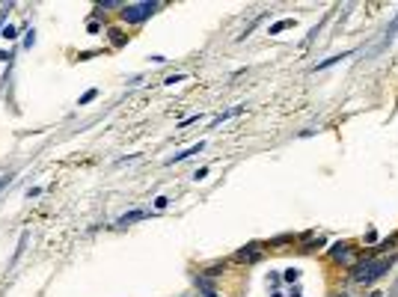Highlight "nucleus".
<instances>
[{
  "mask_svg": "<svg viewBox=\"0 0 398 297\" xmlns=\"http://www.w3.org/2000/svg\"><path fill=\"white\" fill-rule=\"evenodd\" d=\"M262 244L259 241H252V244H247V247H241L238 253H235V262H241V265H252V262H259L262 258Z\"/></svg>",
  "mask_w": 398,
  "mask_h": 297,
  "instance_id": "obj_3",
  "label": "nucleus"
},
{
  "mask_svg": "<svg viewBox=\"0 0 398 297\" xmlns=\"http://www.w3.org/2000/svg\"><path fill=\"white\" fill-rule=\"evenodd\" d=\"M369 297H383V294H380V291H372V294H369Z\"/></svg>",
  "mask_w": 398,
  "mask_h": 297,
  "instance_id": "obj_25",
  "label": "nucleus"
},
{
  "mask_svg": "<svg viewBox=\"0 0 398 297\" xmlns=\"http://www.w3.org/2000/svg\"><path fill=\"white\" fill-rule=\"evenodd\" d=\"M196 291H199L202 297H217V288H214V282H211L208 276H199V279H196Z\"/></svg>",
  "mask_w": 398,
  "mask_h": 297,
  "instance_id": "obj_7",
  "label": "nucleus"
},
{
  "mask_svg": "<svg viewBox=\"0 0 398 297\" xmlns=\"http://www.w3.org/2000/svg\"><path fill=\"white\" fill-rule=\"evenodd\" d=\"M238 113H244V107H232V110H223L220 116H214V119H211V125H220V122H226V119H232V116H238Z\"/></svg>",
  "mask_w": 398,
  "mask_h": 297,
  "instance_id": "obj_9",
  "label": "nucleus"
},
{
  "mask_svg": "<svg viewBox=\"0 0 398 297\" xmlns=\"http://www.w3.org/2000/svg\"><path fill=\"white\" fill-rule=\"evenodd\" d=\"M178 81H185V78H182V74H169V78H167L164 84H167V86H172V84H178Z\"/></svg>",
  "mask_w": 398,
  "mask_h": 297,
  "instance_id": "obj_18",
  "label": "nucleus"
},
{
  "mask_svg": "<svg viewBox=\"0 0 398 297\" xmlns=\"http://www.w3.org/2000/svg\"><path fill=\"white\" fill-rule=\"evenodd\" d=\"M330 258L336 265H348L351 262V244L348 241H336L333 247H330Z\"/></svg>",
  "mask_w": 398,
  "mask_h": 297,
  "instance_id": "obj_4",
  "label": "nucleus"
},
{
  "mask_svg": "<svg viewBox=\"0 0 398 297\" xmlns=\"http://www.w3.org/2000/svg\"><path fill=\"white\" fill-rule=\"evenodd\" d=\"M107 36H110V42H113V45H125V42H128V39H125V33H122V30H116V27H113V30H107Z\"/></svg>",
  "mask_w": 398,
  "mask_h": 297,
  "instance_id": "obj_11",
  "label": "nucleus"
},
{
  "mask_svg": "<svg viewBox=\"0 0 398 297\" xmlns=\"http://www.w3.org/2000/svg\"><path fill=\"white\" fill-rule=\"evenodd\" d=\"M288 241H294V235H282V238H276V241H273V247H279V244H288Z\"/></svg>",
  "mask_w": 398,
  "mask_h": 297,
  "instance_id": "obj_19",
  "label": "nucleus"
},
{
  "mask_svg": "<svg viewBox=\"0 0 398 297\" xmlns=\"http://www.w3.org/2000/svg\"><path fill=\"white\" fill-rule=\"evenodd\" d=\"M33 42H36V33L27 30V36H24V48H33Z\"/></svg>",
  "mask_w": 398,
  "mask_h": 297,
  "instance_id": "obj_15",
  "label": "nucleus"
},
{
  "mask_svg": "<svg viewBox=\"0 0 398 297\" xmlns=\"http://www.w3.org/2000/svg\"><path fill=\"white\" fill-rule=\"evenodd\" d=\"M95 95H98V89H89V92H84L78 98V104H89V101H95Z\"/></svg>",
  "mask_w": 398,
  "mask_h": 297,
  "instance_id": "obj_13",
  "label": "nucleus"
},
{
  "mask_svg": "<svg viewBox=\"0 0 398 297\" xmlns=\"http://www.w3.org/2000/svg\"><path fill=\"white\" fill-rule=\"evenodd\" d=\"M146 214H149V211H140V208H137V211H128V214H122V217L116 220V226H119V229H125V226H131V223L143 220V217H146Z\"/></svg>",
  "mask_w": 398,
  "mask_h": 297,
  "instance_id": "obj_6",
  "label": "nucleus"
},
{
  "mask_svg": "<svg viewBox=\"0 0 398 297\" xmlns=\"http://www.w3.org/2000/svg\"><path fill=\"white\" fill-rule=\"evenodd\" d=\"M336 297H351V294H336Z\"/></svg>",
  "mask_w": 398,
  "mask_h": 297,
  "instance_id": "obj_26",
  "label": "nucleus"
},
{
  "mask_svg": "<svg viewBox=\"0 0 398 297\" xmlns=\"http://www.w3.org/2000/svg\"><path fill=\"white\" fill-rule=\"evenodd\" d=\"M351 54H333V57H327V60H321V63H315L312 65V71H324V68H330V65H336V63H342V60H348Z\"/></svg>",
  "mask_w": 398,
  "mask_h": 297,
  "instance_id": "obj_8",
  "label": "nucleus"
},
{
  "mask_svg": "<svg viewBox=\"0 0 398 297\" xmlns=\"http://www.w3.org/2000/svg\"><path fill=\"white\" fill-rule=\"evenodd\" d=\"M395 262L392 255H383V258H375V255H366L363 262H359L354 271H351V279L354 282H363V285H372V282H377L386 271H389V265Z\"/></svg>",
  "mask_w": 398,
  "mask_h": 297,
  "instance_id": "obj_1",
  "label": "nucleus"
},
{
  "mask_svg": "<svg viewBox=\"0 0 398 297\" xmlns=\"http://www.w3.org/2000/svg\"><path fill=\"white\" fill-rule=\"evenodd\" d=\"M158 12V3H125L122 6V21L125 24H143Z\"/></svg>",
  "mask_w": 398,
  "mask_h": 297,
  "instance_id": "obj_2",
  "label": "nucleus"
},
{
  "mask_svg": "<svg viewBox=\"0 0 398 297\" xmlns=\"http://www.w3.org/2000/svg\"><path fill=\"white\" fill-rule=\"evenodd\" d=\"M27 238H30V235H27V232H21V241H18V250H15V255H12V265H15V262H18V258H21V253H24V247H27Z\"/></svg>",
  "mask_w": 398,
  "mask_h": 297,
  "instance_id": "obj_12",
  "label": "nucleus"
},
{
  "mask_svg": "<svg viewBox=\"0 0 398 297\" xmlns=\"http://www.w3.org/2000/svg\"><path fill=\"white\" fill-rule=\"evenodd\" d=\"M297 24V18H285V21H276V24H271V36H276V33H282V30H288V27H294Z\"/></svg>",
  "mask_w": 398,
  "mask_h": 297,
  "instance_id": "obj_10",
  "label": "nucleus"
},
{
  "mask_svg": "<svg viewBox=\"0 0 398 297\" xmlns=\"http://www.w3.org/2000/svg\"><path fill=\"white\" fill-rule=\"evenodd\" d=\"M202 119V113H196V116H188V119H182V128H188V125H193V122H199Z\"/></svg>",
  "mask_w": 398,
  "mask_h": 297,
  "instance_id": "obj_16",
  "label": "nucleus"
},
{
  "mask_svg": "<svg viewBox=\"0 0 398 297\" xmlns=\"http://www.w3.org/2000/svg\"><path fill=\"white\" fill-rule=\"evenodd\" d=\"M205 175H208V170H205V167H202V170H196V172H193V178H196V181H199V178H205Z\"/></svg>",
  "mask_w": 398,
  "mask_h": 297,
  "instance_id": "obj_21",
  "label": "nucleus"
},
{
  "mask_svg": "<svg viewBox=\"0 0 398 297\" xmlns=\"http://www.w3.org/2000/svg\"><path fill=\"white\" fill-rule=\"evenodd\" d=\"M202 148H205V143L199 140V143H193V146H188V148H182V152H175L167 164H175V161H185V158H190V155H199L202 152Z\"/></svg>",
  "mask_w": 398,
  "mask_h": 297,
  "instance_id": "obj_5",
  "label": "nucleus"
},
{
  "mask_svg": "<svg viewBox=\"0 0 398 297\" xmlns=\"http://www.w3.org/2000/svg\"><path fill=\"white\" fill-rule=\"evenodd\" d=\"M377 241V232H366V244H375Z\"/></svg>",
  "mask_w": 398,
  "mask_h": 297,
  "instance_id": "obj_22",
  "label": "nucleus"
},
{
  "mask_svg": "<svg viewBox=\"0 0 398 297\" xmlns=\"http://www.w3.org/2000/svg\"><path fill=\"white\" fill-rule=\"evenodd\" d=\"M6 184H9V175H6V178H0V191H3V188H6Z\"/></svg>",
  "mask_w": 398,
  "mask_h": 297,
  "instance_id": "obj_24",
  "label": "nucleus"
},
{
  "mask_svg": "<svg viewBox=\"0 0 398 297\" xmlns=\"http://www.w3.org/2000/svg\"><path fill=\"white\" fill-rule=\"evenodd\" d=\"M6 60H12V54L9 51H0V63H6Z\"/></svg>",
  "mask_w": 398,
  "mask_h": 297,
  "instance_id": "obj_23",
  "label": "nucleus"
},
{
  "mask_svg": "<svg viewBox=\"0 0 398 297\" xmlns=\"http://www.w3.org/2000/svg\"><path fill=\"white\" fill-rule=\"evenodd\" d=\"M0 36H3V39H6V42H12V39H15V36H18V30H15V27H3V33H0Z\"/></svg>",
  "mask_w": 398,
  "mask_h": 297,
  "instance_id": "obj_14",
  "label": "nucleus"
},
{
  "mask_svg": "<svg viewBox=\"0 0 398 297\" xmlns=\"http://www.w3.org/2000/svg\"><path fill=\"white\" fill-rule=\"evenodd\" d=\"M294 279H300V274L292 268V271H285V282H294Z\"/></svg>",
  "mask_w": 398,
  "mask_h": 297,
  "instance_id": "obj_17",
  "label": "nucleus"
},
{
  "mask_svg": "<svg viewBox=\"0 0 398 297\" xmlns=\"http://www.w3.org/2000/svg\"><path fill=\"white\" fill-rule=\"evenodd\" d=\"M167 202H169V199H167V196H158V199H155V208H158V211H161V208H167Z\"/></svg>",
  "mask_w": 398,
  "mask_h": 297,
  "instance_id": "obj_20",
  "label": "nucleus"
}]
</instances>
